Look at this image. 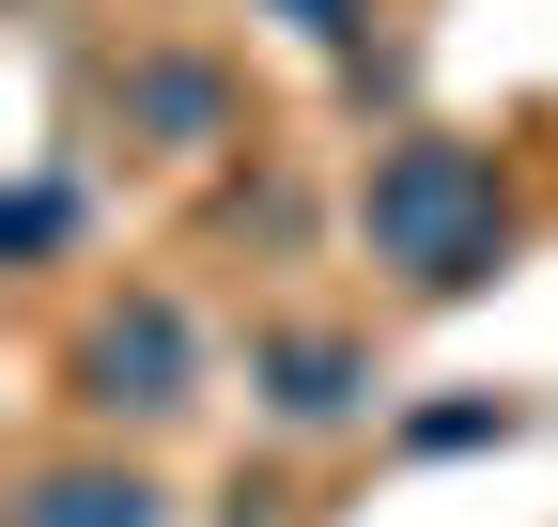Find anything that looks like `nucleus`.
Listing matches in <instances>:
<instances>
[{"label":"nucleus","mask_w":558,"mask_h":527,"mask_svg":"<svg viewBox=\"0 0 558 527\" xmlns=\"http://www.w3.org/2000/svg\"><path fill=\"white\" fill-rule=\"evenodd\" d=\"M481 434H512V404H435L418 419V450H481Z\"/></svg>","instance_id":"nucleus-8"},{"label":"nucleus","mask_w":558,"mask_h":527,"mask_svg":"<svg viewBox=\"0 0 558 527\" xmlns=\"http://www.w3.org/2000/svg\"><path fill=\"white\" fill-rule=\"evenodd\" d=\"M295 47H326V62H357V0H264Z\"/></svg>","instance_id":"nucleus-7"},{"label":"nucleus","mask_w":558,"mask_h":527,"mask_svg":"<svg viewBox=\"0 0 558 527\" xmlns=\"http://www.w3.org/2000/svg\"><path fill=\"white\" fill-rule=\"evenodd\" d=\"M16 527H171V497L140 481V466H47Z\"/></svg>","instance_id":"nucleus-5"},{"label":"nucleus","mask_w":558,"mask_h":527,"mask_svg":"<svg viewBox=\"0 0 558 527\" xmlns=\"http://www.w3.org/2000/svg\"><path fill=\"white\" fill-rule=\"evenodd\" d=\"M357 233H373V264L403 295H481L497 280V248H512V186H497V156L481 140H388L373 156V186H357Z\"/></svg>","instance_id":"nucleus-1"},{"label":"nucleus","mask_w":558,"mask_h":527,"mask_svg":"<svg viewBox=\"0 0 558 527\" xmlns=\"http://www.w3.org/2000/svg\"><path fill=\"white\" fill-rule=\"evenodd\" d=\"M62 248H78V171H32L0 203V264H62Z\"/></svg>","instance_id":"nucleus-6"},{"label":"nucleus","mask_w":558,"mask_h":527,"mask_svg":"<svg viewBox=\"0 0 558 527\" xmlns=\"http://www.w3.org/2000/svg\"><path fill=\"white\" fill-rule=\"evenodd\" d=\"M109 109L140 124V140H171V156H218V140H233V78H218L202 47H140L124 78H109Z\"/></svg>","instance_id":"nucleus-3"},{"label":"nucleus","mask_w":558,"mask_h":527,"mask_svg":"<svg viewBox=\"0 0 558 527\" xmlns=\"http://www.w3.org/2000/svg\"><path fill=\"white\" fill-rule=\"evenodd\" d=\"M78 404L94 419H186L202 404V326L171 295H124L94 342H78Z\"/></svg>","instance_id":"nucleus-2"},{"label":"nucleus","mask_w":558,"mask_h":527,"mask_svg":"<svg viewBox=\"0 0 558 527\" xmlns=\"http://www.w3.org/2000/svg\"><path fill=\"white\" fill-rule=\"evenodd\" d=\"M248 388H264L279 419H357L373 404V357L341 342V326H264V342H248Z\"/></svg>","instance_id":"nucleus-4"},{"label":"nucleus","mask_w":558,"mask_h":527,"mask_svg":"<svg viewBox=\"0 0 558 527\" xmlns=\"http://www.w3.org/2000/svg\"><path fill=\"white\" fill-rule=\"evenodd\" d=\"M16 16H32V0H16Z\"/></svg>","instance_id":"nucleus-9"}]
</instances>
